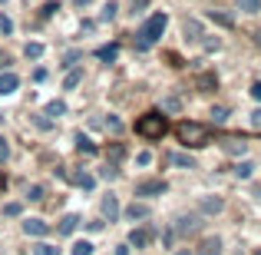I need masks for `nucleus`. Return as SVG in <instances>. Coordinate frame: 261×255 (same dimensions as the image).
<instances>
[{"label":"nucleus","mask_w":261,"mask_h":255,"mask_svg":"<svg viewBox=\"0 0 261 255\" xmlns=\"http://www.w3.org/2000/svg\"><path fill=\"white\" fill-rule=\"evenodd\" d=\"M136 133H139L142 140H149V143L162 140V136L169 133V120H166V113H159V109H149V113H142L139 120H136Z\"/></svg>","instance_id":"f257e3e1"},{"label":"nucleus","mask_w":261,"mask_h":255,"mask_svg":"<svg viewBox=\"0 0 261 255\" xmlns=\"http://www.w3.org/2000/svg\"><path fill=\"white\" fill-rule=\"evenodd\" d=\"M166 27H169V17H166V13H162V10L152 13V17H149L146 24L139 27V33H136V37H139V40H136V47H139V50L155 47V43H159V37L166 33Z\"/></svg>","instance_id":"f03ea898"},{"label":"nucleus","mask_w":261,"mask_h":255,"mask_svg":"<svg viewBox=\"0 0 261 255\" xmlns=\"http://www.w3.org/2000/svg\"><path fill=\"white\" fill-rule=\"evenodd\" d=\"M175 136H178V143H182L185 149H202V146H208V129L202 126V123H192V120H182L175 126Z\"/></svg>","instance_id":"7ed1b4c3"},{"label":"nucleus","mask_w":261,"mask_h":255,"mask_svg":"<svg viewBox=\"0 0 261 255\" xmlns=\"http://www.w3.org/2000/svg\"><path fill=\"white\" fill-rule=\"evenodd\" d=\"M166 192H169L166 179H142V182H136V196L139 199H155V196H166Z\"/></svg>","instance_id":"20e7f679"},{"label":"nucleus","mask_w":261,"mask_h":255,"mask_svg":"<svg viewBox=\"0 0 261 255\" xmlns=\"http://www.w3.org/2000/svg\"><path fill=\"white\" fill-rule=\"evenodd\" d=\"M222 209H225L222 196H202V199H198V212H202V216H218Z\"/></svg>","instance_id":"39448f33"},{"label":"nucleus","mask_w":261,"mask_h":255,"mask_svg":"<svg viewBox=\"0 0 261 255\" xmlns=\"http://www.w3.org/2000/svg\"><path fill=\"white\" fill-rule=\"evenodd\" d=\"M99 209H102V219H109V222H116V219L122 216V209H119V199H116L113 192H109V196H102Z\"/></svg>","instance_id":"423d86ee"},{"label":"nucleus","mask_w":261,"mask_h":255,"mask_svg":"<svg viewBox=\"0 0 261 255\" xmlns=\"http://www.w3.org/2000/svg\"><path fill=\"white\" fill-rule=\"evenodd\" d=\"M198 225H202L198 216H178L175 219V232L178 236H192V232H198Z\"/></svg>","instance_id":"0eeeda50"},{"label":"nucleus","mask_w":261,"mask_h":255,"mask_svg":"<svg viewBox=\"0 0 261 255\" xmlns=\"http://www.w3.org/2000/svg\"><path fill=\"white\" fill-rule=\"evenodd\" d=\"M60 176H66V179H70V182L73 186H80V189H93V186H96V179L93 176H89V172H66V169H60Z\"/></svg>","instance_id":"6e6552de"},{"label":"nucleus","mask_w":261,"mask_h":255,"mask_svg":"<svg viewBox=\"0 0 261 255\" xmlns=\"http://www.w3.org/2000/svg\"><path fill=\"white\" fill-rule=\"evenodd\" d=\"M17 86H20L17 73H10V70L0 73V96H13V93H17Z\"/></svg>","instance_id":"1a4fd4ad"},{"label":"nucleus","mask_w":261,"mask_h":255,"mask_svg":"<svg viewBox=\"0 0 261 255\" xmlns=\"http://www.w3.org/2000/svg\"><path fill=\"white\" fill-rule=\"evenodd\" d=\"M152 229H133L129 232V245H136V249H146V245H152Z\"/></svg>","instance_id":"9d476101"},{"label":"nucleus","mask_w":261,"mask_h":255,"mask_svg":"<svg viewBox=\"0 0 261 255\" xmlns=\"http://www.w3.org/2000/svg\"><path fill=\"white\" fill-rule=\"evenodd\" d=\"M122 216L129 219V222H142V219H149V205L146 202H133L122 209Z\"/></svg>","instance_id":"9b49d317"},{"label":"nucleus","mask_w":261,"mask_h":255,"mask_svg":"<svg viewBox=\"0 0 261 255\" xmlns=\"http://www.w3.org/2000/svg\"><path fill=\"white\" fill-rule=\"evenodd\" d=\"M195 255H222V239L218 236H205Z\"/></svg>","instance_id":"f8f14e48"},{"label":"nucleus","mask_w":261,"mask_h":255,"mask_svg":"<svg viewBox=\"0 0 261 255\" xmlns=\"http://www.w3.org/2000/svg\"><path fill=\"white\" fill-rule=\"evenodd\" d=\"M23 232H27V236L43 239L46 232H50V222H43V219H27V222H23Z\"/></svg>","instance_id":"ddd939ff"},{"label":"nucleus","mask_w":261,"mask_h":255,"mask_svg":"<svg viewBox=\"0 0 261 255\" xmlns=\"http://www.w3.org/2000/svg\"><path fill=\"white\" fill-rule=\"evenodd\" d=\"M76 225H80V216H76V212H66V216L60 219L57 232H60V236H73V232H76Z\"/></svg>","instance_id":"4468645a"},{"label":"nucleus","mask_w":261,"mask_h":255,"mask_svg":"<svg viewBox=\"0 0 261 255\" xmlns=\"http://www.w3.org/2000/svg\"><path fill=\"white\" fill-rule=\"evenodd\" d=\"M43 113L50 116V120H60V116L66 113V103H63V100H50V103L43 106Z\"/></svg>","instance_id":"2eb2a0df"},{"label":"nucleus","mask_w":261,"mask_h":255,"mask_svg":"<svg viewBox=\"0 0 261 255\" xmlns=\"http://www.w3.org/2000/svg\"><path fill=\"white\" fill-rule=\"evenodd\" d=\"M169 163L178 166V169H195V159H192L189 153H172V156H169Z\"/></svg>","instance_id":"dca6fc26"},{"label":"nucleus","mask_w":261,"mask_h":255,"mask_svg":"<svg viewBox=\"0 0 261 255\" xmlns=\"http://www.w3.org/2000/svg\"><path fill=\"white\" fill-rule=\"evenodd\" d=\"M96 57H99L102 63H113V60L119 57V47H116V43H109V47H99V50H96Z\"/></svg>","instance_id":"f3484780"},{"label":"nucleus","mask_w":261,"mask_h":255,"mask_svg":"<svg viewBox=\"0 0 261 255\" xmlns=\"http://www.w3.org/2000/svg\"><path fill=\"white\" fill-rule=\"evenodd\" d=\"M225 153H228V156H245V153H248V143H242V140H228V143H225Z\"/></svg>","instance_id":"a211bd4d"},{"label":"nucleus","mask_w":261,"mask_h":255,"mask_svg":"<svg viewBox=\"0 0 261 255\" xmlns=\"http://www.w3.org/2000/svg\"><path fill=\"white\" fill-rule=\"evenodd\" d=\"M76 153H86V156H93V153H96V143L89 140V136H83V133H80V136H76Z\"/></svg>","instance_id":"6ab92c4d"},{"label":"nucleus","mask_w":261,"mask_h":255,"mask_svg":"<svg viewBox=\"0 0 261 255\" xmlns=\"http://www.w3.org/2000/svg\"><path fill=\"white\" fill-rule=\"evenodd\" d=\"M185 40H202V24L198 20H185Z\"/></svg>","instance_id":"aec40b11"},{"label":"nucleus","mask_w":261,"mask_h":255,"mask_svg":"<svg viewBox=\"0 0 261 255\" xmlns=\"http://www.w3.org/2000/svg\"><path fill=\"white\" fill-rule=\"evenodd\" d=\"M116 13H119V4H116V0H106L102 10H99V20H116Z\"/></svg>","instance_id":"412c9836"},{"label":"nucleus","mask_w":261,"mask_h":255,"mask_svg":"<svg viewBox=\"0 0 261 255\" xmlns=\"http://www.w3.org/2000/svg\"><path fill=\"white\" fill-rule=\"evenodd\" d=\"M80 80H83V70H76V66H73V70L66 73V80H63V89H76Z\"/></svg>","instance_id":"4be33fe9"},{"label":"nucleus","mask_w":261,"mask_h":255,"mask_svg":"<svg viewBox=\"0 0 261 255\" xmlns=\"http://www.w3.org/2000/svg\"><path fill=\"white\" fill-rule=\"evenodd\" d=\"M33 126H37V129H43V133H46V129H53V126H57V120H50L46 113H37V116H33Z\"/></svg>","instance_id":"5701e85b"},{"label":"nucleus","mask_w":261,"mask_h":255,"mask_svg":"<svg viewBox=\"0 0 261 255\" xmlns=\"http://www.w3.org/2000/svg\"><path fill=\"white\" fill-rule=\"evenodd\" d=\"M80 60H83V50H70V53L63 57V63H60V66H63V70H73Z\"/></svg>","instance_id":"b1692460"},{"label":"nucleus","mask_w":261,"mask_h":255,"mask_svg":"<svg viewBox=\"0 0 261 255\" xmlns=\"http://www.w3.org/2000/svg\"><path fill=\"white\" fill-rule=\"evenodd\" d=\"M235 176L238 179H251V176H255V163H248V159L238 163V166H235Z\"/></svg>","instance_id":"393cba45"},{"label":"nucleus","mask_w":261,"mask_h":255,"mask_svg":"<svg viewBox=\"0 0 261 255\" xmlns=\"http://www.w3.org/2000/svg\"><path fill=\"white\" fill-rule=\"evenodd\" d=\"M70 255H93V242H86V239H80V242H73Z\"/></svg>","instance_id":"a878e982"},{"label":"nucleus","mask_w":261,"mask_h":255,"mask_svg":"<svg viewBox=\"0 0 261 255\" xmlns=\"http://www.w3.org/2000/svg\"><path fill=\"white\" fill-rule=\"evenodd\" d=\"M208 20H215V24L228 27V30H231V27H235V17H228V13H218V10H212V13H208Z\"/></svg>","instance_id":"bb28decb"},{"label":"nucleus","mask_w":261,"mask_h":255,"mask_svg":"<svg viewBox=\"0 0 261 255\" xmlns=\"http://www.w3.org/2000/svg\"><path fill=\"white\" fill-rule=\"evenodd\" d=\"M23 57L27 60H40V57H43V43H27L23 47Z\"/></svg>","instance_id":"cd10ccee"},{"label":"nucleus","mask_w":261,"mask_h":255,"mask_svg":"<svg viewBox=\"0 0 261 255\" xmlns=\"http://www.w3.org/2000/svg\"><path fill=\"white\" fill-rule=\"evenodd\" d=\"M122 156H126V146H122V143H113V146H109V163H116V166H119Z\"/></svg>","instance_id":"c85d7f7f"},{"label":"nucleus","mask_w":261,"mask_h":255,"mask_svg":"<svg viewBox=\"0 0 261 255\" xmlns=\"http://www.w3.org/2000/svg\"><path fill=\"white\" fill-rule=\"evenodd\" d=\"M238 10H242V13H258L261 0H238Z\"/></svg>","instance_id":"c756f323"},{"label":"nucleus","mask_w":261,"mask_h":255,"mask_svg":"<svg viewBox=\"0 0 261 255\" xmlns=\"http://www.w3.org/2000/svg\"><path fill=\"white\" fill-rule=\"evenodd\" d=\"M225 120H228V109H225V106H212V123H218V126H222Z\"/></svg>","instance_id":"7c9ffc66"},{"label":"nucleus","mask_w":261,"mask_h":255,"mask_svg":"<svg viewBox=\"0 0 261 255\" xmlns=\"http://www.w3.org/2000/svg\"><path fill=\"white\" fill-rule=\"evenodd\" d=\"M27 199H30V202H40V199H43V186H40V182H33L30 189H27Z\"/></svg>","instance_id":"2f4dec72"},{"label":"nucleus","mask_w":261,"mask_h":255,"mask_svg":"<svg viewBox=\"0 0 261 255\" xmlns=\"http://www.w3.org/2000/svg\"><path fill=\"white\" fill-rule=\"evenodd\" d=\"M33 255H60L57 245H50V242H40L37 249H33Z\"/></svg>","instance_id":"473e14b6"},{"label":"nucleus","mask_w":261,"mask_h":255,"mask_svg":"<svg viewBox=\"0 0 261 255\" xmlns=\"http://www.w3.org/2000/svg\"><path fill=\"white\" fill-rule=\"evenodd\" d=\"M20 212H23V205H20V202H7V205H4V216H7V219H17Z\"/></svg>","instance_id":"72a5a7b5"},{"label":"nucleus","mask_w":261,"mask_h":255,"mask_svg":"<svg viewBox=\"0 0 261 255\" xmlns=\"http://www.w3.org/2000/svg\"><path fill=\"white\" fill-rule=\"evenodd\" d=\"M106 129H109V133H122V123H119V116H113V113H109V116H106Z\"/></svg>","instance_id":"f704fd0d"},{"label":"nucleus","mask_w":261,"mask_h":255,"mask_svg":"<svg viewBox=\"0 0 261 255\" xmlns=\"http://www.w3.org/2000/svg\"><path fill=\"white\" fill-rule=\"evenodd\" d=\"M99 176H102V179H116V176H119V166H116V163H109V166L99 169Z\"/></svg>","instance_id":"c9c22d12"},{"label":"nucleus","mask_w":261,"mask_h":255,"mask_svg":"<svg viewBox=\"0 0 261 255\" xmlns=\"http://www.w3.org/2000/svg\"><path fill=\"white\" fill-rule=\"evenodd\" d=\"M0 33H4V37H7V33H13V20L4 17V13H0Z\"/></svg>","instance_id":"e433bc0d"},{"label":"nucleus","mask_w":261,"mask_h":255,"mask_svg":"<svg viewBox=\"0 0 261 255\" xmlns=\"http://www.w3.org/2000/svg\"><path fill=\"white\" fill-rule=\"evenodd\" d=\"M7 159H10V146H7V140L0 136V166H4Z\"/></svg>","instance_id":"4c0bfd02"},{"label":"nucleus","mask_w":261,"mask_h":255,"mask_svg":"<svg viewBox=\"0 0 261 255\" xmlns=\"http://www.w3.org/2000/svg\"><path fill=\"white\" fill-rule=\"evenodd\" d=\"M136 163H139V166H149V163H152V153H149V149H142V153H136Z\"/></svg>","instance_id":"58836bf2"},{"label":"nucleus","mask_w":261,"mask_h":255,"mask_svg":"<svg viewBox=\"0 0 261 255\" xmlns=\"http://www.w3.org/2000/svg\"><path fill=\"white\" fill-rule=\"evenodd\" d=\"M57 10H60V4H43V10H40V17H53Z\"/></svg>","instance_id":"ea45409f"},{"label":"nucleus","mask_w":261,"mask_h":255,"mask_svg":"<svg viewBox=\"0 0 261 255\" xmlns=\"http://www.w3.org/2000/svg\"><path fill=\"white\" fill-rule=\"evenodd\" d=\"M198 86H215V77H212V73H205V77H198Z\"/></svg>","instance_id":"a19ab883"},{"label":"nucleus","mask_w":261,"mask_h":255,"mask_svg":"<svg viewBox=\"0 0 261 255\" xmlns=\"http://www.w3.org/2000/svg\"><path fill=\"white\" fill-rule=\"evenodd\" d=\"M251 126H255V129H261V106L255 109V113H251Z\"/></svg>","instance_id":"79ce46f5"},{"label":"nucleus","mask_w":261,"mask_h":255,"mask_svg":"<svg viewBox=\"0 0 261 255\" xmlns=\"http://www.w3.org/2000/svg\"><path fill=\"white\" fill-rule=\"evenodd\" d=\"M129 249H133V245L122 242V245H116V252H113V255H129Z\"/></svg>","instance_id":"37998d69"},{"label":"nucleus","mask_w":261,"mask_h":255,"mask_svg":"<svg viewBox=\"0 0 261 255\" xmlns=\"http://www.w3.org/2000/svg\"><path fill=\"white\" fill-rule=\"evenodd\" d=\"M251 96H255V100H261V80H258V83H251Z\"/></svg>","instance_id":"c03bdc74"},{"label":"nucleus","mask_w":261,"mask_h":255,"mask_svg":"<svg viewBox=\"0 0 261 255\" xmlns=\"http://www.w3.org/2000/svg\"><path fill=\"white\" fill-rule=\"evenodd\" d=\"M142 7H146V0H133V10H129V13H139Z\"/></svg>","instance_id":"a18cd8bd"},{"label":"nucleus","mask_w":261,"mask_h":255,"mask_svg":"<svg viewBox=\"0 0 261 255\" xmlns=\"http://www.w3.org/2000/svg\"><path fill=\"white\" fill-rule=\"evenodd\" d=\"M7 63H10V60H7V53L0 50V66H7Z\"/></svg>","instance_id":"49530a36"},{"label":"nucleus","mask_w":261,"mask_h":255,"mask_svg":"<svg viewBox=\"0 0 261 255\" xmlns=\"http://www.w3.org/2000/svg\"><path fill=\"white\" fill-rule=\"evenodd\" d=\"M175 255H195V252H189V249H178Z\"/></svg>","instance_id":"de8ad7c7"},{"label":"nucleus","mask_w":261,"mask_h":255,"mask_svg":"<svg viewBox=\"0 0 261 255\" xmlns=\"http://www.w3.org/2000/svg\"><path fill=\"white\" fill-rule=\"evenodd\" d=\"M255 43H258V47H261V30H255Z\"/></svg>","instance_id":"09e8293b"},{"label":"nucleus","mask_w":261,"mask_h":255,"mask_svg":"<svg viewBox=\"0 0 261 255\" xmlns=\"http://www.w3.org/2000/svg\"><path fill=\"white\" fill-rule=\"evenodd\" d=\"M255 196H258V202H261V186H255Z\"/></svg>","instance_id":"8fccbe9b"},{"label":"nucleus","mask_w":261,"mask_h":255,"mask_svg":"<svg viewBox=\"0 0 261 255\" xmlns=\"http://www.w3.org/2000/svg\"><path fill=\"white\" fill-rule=\"evenodd\" d=\"M0 189H7V179L4 176H0Z\"/></svg>","instance_id":"3c124183"},{"label":"nucleus","mask_w":261,"mask_h":255,"mask_svg":"<svg viewBox=\"0 0 261 255\" xmlns=\"http://www.w3.org/2000/svg\"><path fill=\"white\" fill-rule=\"evenodd\" d=\"M255 255H261V249H255Z\"/></svg>","instance_id":"603ef678"},{"label":"nucleus","mask_w":261,"mask_h":255,"mask_svg":"<svg viewBox=\"0 0 261 255\" xmlns=\"http://www.w3.org/2000/svg\"><path fill=\"white\" fill-rule=\"evenodd\" d=\"M0 123H4V116H0Z\"/></svg>","instance_id":"864d4df0"},{"label":"nucleus","mask_w":261,"mask_h":255,"mask_svg":"<svg viewBox=\"0 0 261 255\" xmlns=\"http://www.w3.org/2000/svg\"><path fill=\"white\" fill-rule=\"evenodd\" d=\"M0 4H4V0H0Z\"/></svg>","instance_id":"5fc2aeb1"}]
</instances>
